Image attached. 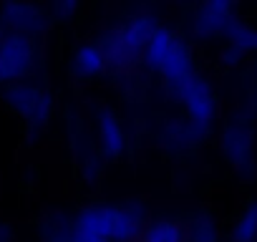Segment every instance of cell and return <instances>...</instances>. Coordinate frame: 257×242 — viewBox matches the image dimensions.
<instances>
[{"mask_svg":"<svg viewBox=\"0 0 257 242\" xmlns=\"http://www.w3.org/2000/svg\"><path fill=\"white\" fill-rule=\"evenodd\" d=\"M144 56H147V63L167 81L172 93L184 103V111L192 124L197 127L212 124L214 111H217V96L209 81L194 68L189 46L172 28L157 23Z\"/></svg>","mask_w":257,"mask_h":242,"instance_id":"6da1fadb","label":"cell"},{"mask_svg":"<svg viewBox=\"0 0 257 242\" xmlns=\"http://www.w3.org/2000/svg\"><path fill=\"white\" fill-rule=\"evenodd\" d=\"M142 227L144 212L137 204H88L68 222L66 242H132Z\"/></svg>","mask_w":257,"mask_h":242,"instance_id":"7a4b0ae2","label":"cell"},{"mask_svg":"<svg viewBox=\"0 0 257 242\" xmlns=\"http://www.w3.org/2000/svg\"><path fill=\"white\" fill-rule=\"evenodd\" d=\"M154 28H157V21L149 13H134V16L118 21L98 41L103 53H106L108 66H116V68L132 66L147 51V43H149Z\"/></svg>","mask_w":257,"mask_h":242,"instance_id":"3957f363","label":"cell"},{"mask_svg":"<svg viewBox=\"0 0 257 242\" xmlns=\"http://www.w3.org/2000/svg\"><path fill=\"white\" fill-rule=\"evenodd\" d=\"M8 106L21 116L26 118L28 127H46L48 118L53 113V98L51 93L38 86V83H31V81H16V83H8L6 91H3Z\"/></svg>","mask_w":257,"mask_h":242,"instance_id":"277c9868","label":"cell"},{"mask_svg":"<svg viewBox=\"0 0 257 242\" xmlns=\"http://www.w3.org/2000/svg\"><path fill=\"white\" fill-rule=\"evenodd\" d=\"M38 48L31 36L23 33H8L0 38V83H16L23 81L33 63H36Z\"/></svg>","mask_w":257,"mask_h":242,"instance_id":"5b68a950","label":"cell"},{"mask_svg":"<svg viewBox=\"0 0 257 242\" xmlns=\"http://www.w3.org/2000/svg\"><path fill=\"white\" fill-rule=\"evenodd\" d=\"M237 23V8L229 0H209L194 8L189 18V28L199 38L227 36V31Z\"/></svg>","mask_w":257,"mask_h":242,"instance_id":"8992f818","label":"cell"},{"mask_svg":"<svg viewBox=\"0 0 257 242\" xmlns=\"http://www.w3.org/2000/svg\"><path fill=\"white\" fill-rule=\"evenodd\" d=\"M51 16L48 8H41L38 3H26V0H13V3H6L0 8V26H8L11 33H38L48 26Z\"/></svg>","mask_w":257,"mask_h":242,"instance_id":"52a82bcc","label":"cell"},{"mask_svg":"<svg viewBox=\"0 0 257 242\" xmlns=\"http://www.w3.org/2000/svg\"><path fill=\"white\" fill-rule=\"evenodd\" d=\"M252 129L244 121H229L224 134H222V152L227 162L237 169H249L252 167Z\"/></svg>","mask_w":257,"mask_h":242,"instance_id":"ba28073f","label":"cell"},{"mask_svg":"<svg viewBox=\"0 0 257 242\" xmlns=\"http://www.w3.org/2000/svg\"><path fill=\"white\" fill-rule=\"evenodd\" d=\"M96 132H98V144L106 157H118L128 147V134L123 127V118L111 111V108H98L96 111Z\"/></svg>","mask_w":257,"mask_h":242,"instance_id":"9c48e42d","label":"cell"},{"mask_svg":"<svg viewBox=\"0 0 257 242\" xmlns=\"http://www.w3.org/2000/svg\"><path fill=\"white\" fill-rule=\"evenodd\" d=\"M108 66L106 53L101 48V43H83L73 51V68L81 76H98L103 68Z\"/></svg>","mask_w":257,"mask_h":242,"instance_id":"30bf717a","label":"cell"},{"mask_svg":"<svg viewBox=\"0 0 257 242\" xmlns=\"http://www.w3.org/2000/svg\"><path fill=\"white\" fill-rule=\"evenodd\" d=\"M142 242H187V234L177 219H154L142 229Z\"/></svg>","mask_w":257,"mask_h":242,"instance_id":"8fae6325","label":"cell"},{"mask_svg":"<svg viewBox=\"0 0 257 242\" xmlns=\"http://www.w3.org/2000/svg\"><path fill=\"white\" fill-rule=\"evenodd\" d=\"M227 43L234 56L252 53V51H257V28L237 18V23L227 31Z\"/></svg>","mask_w":257,"mask_h":242,"instance_id":"7c38bea8","label":"cell"},{"mask_svg":"<svg viewBox=\"0 0 257 242\" xmlns=\"http://www.w3.org/2000/svg\"><path fill=\"white\" fill-rule=\"evenodd\" d=\"M184 234H187V242H219L217 222L209 214H197L184 229Z\"/></svg>","mask_w":257,"mask_h":242,"instance_id":"4fadbf2b","label":"cell"},{"mask_svg":"<svg viewBox=\"0 0 257 242\" xmlns=\"http://www.w3.org/2000/svg\"><path fill=\"white\" fill-rule=\"evenodd\" d=\"M232 237L234 242H254L257 239V202L247 204L239 217L234 219V227H232Z\"/></svg>","mask_w":257,"mask_h":242,"instance_id":"5bb4252c","label":"cell"},{"mask_svg":"<svg viewBox=\"0 0 257 242\" xmlns=\"http://www.w3.org/2000/svg\"><path fill=\"white\" fill-rule=\"evenodd\" d=\"M76 11H78V6L73 3V0H61V3H53L48 8V16L56 18V21H68Z\"/></svg>","mask_w":257,"mask_h":242,"instance_id":"9a60e30c","label":"cell"},{"mask_svg":"<svg viewBox=\"0 0 257 242\" xmlns=\"http://www.w3.org/2000/svg\"><path fill=\"white\" fill-rule=\"evenodd\" d=\"M0 242H13V227L8 222H0Z\"/></svg>","mask_w":257,"mask_h":242,"instance_id":"2e32d148","label":"cell"}]
</instances>
